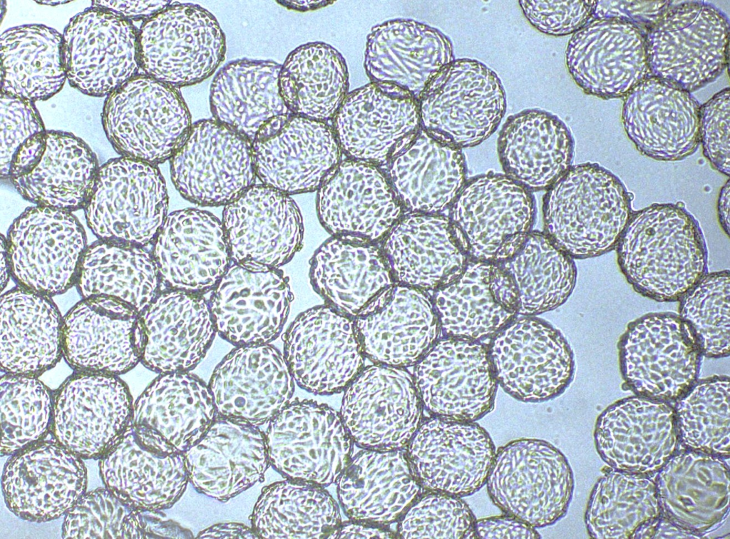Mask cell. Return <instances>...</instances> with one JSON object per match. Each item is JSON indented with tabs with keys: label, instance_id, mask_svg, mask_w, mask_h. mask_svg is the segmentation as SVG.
Here are the masks:
<instances>
[{
	"label": "cell",
	"instance_id": "cell-1",
	"mask_svg": "<svg viewBox=\"0 0 730 539\" xmlns=\"http://www.w3.org/2000/svg\"><path fill=\"white\" fill-rule=\"evenodd\" d=\"M615 249L633 289L659 302L679 300L706 274L700 226L678 204H653L632 212Z\"/></svg>",
	"mask_w": 730,
	"mask_h": 539
},
{
	"label": "cell",
	"instance_id": "cell-2",
	"mask_svg": "<svg viewBox=\"0 0 730 539\" xmlns=\"http://www.w3.org/2000/svg\"><path fill=\"white\" fill-rule=\"evenodd\" d=\"M545 235L567 255H601L615 249L631 216V196L597 163L570 167L549 188L543 204Z\"/></svg>",
	"mask_w": 730,
	"mask_h": 539
},
{
	"label": "cell",
	"instance_id": "cell-3",
	"mask_svg": "<svg viewBox=\"0 0 730 539\" xmlns=\"http://www.w3.org/2000/svg\"><path fill=\"white\" fill-rule=\"evenodd\" d=\"M729 22L713 4L674 3L647 30L651 76L692 93L717 78L728 63Z\"/></svg>",
	"mask_w": 730,
	"mask_h": 539
},
{
	"label": "cell",
	"instance_id": "cell-4",
	"mask_svg": "<svg viewBox=\"0 0 730 539\" xmlns=\"http://www.w3.org/2000/svg\"><path fill=\"white\" fill-rule=\"evenodd\" d=\"M420 117L436 140L461 149L475 146L496 130L506 109L497 74L483 63L453 60L440 70L418 97Z\"/></svg>",
	"mask_w": 730,
	"mask_h": 539
},
{
	"label": "cell",
	"instance_id": "cell-5",
	"mask_svg": "<svg viewBox=\"0 0 730 539\" xmlns=\"http://www.w3.org/2000/svg\"><path fill=\"white\" fill-rule=\"evenodd\" d=\"M486 483L495 505L534 528L552 525L565 515L573 488L562 453L534 438L515 440L500 448Z\"/></svg>",
	"mask_w": 730,
	"mask_h": 539
},
{
	"label": "cell",
	"instance_id": "cell-6",
	"mask_svg": "<svg viewBox=\"0 0 730 539\" xmlns=\"http://www.w3.org/2000/svg\"><path fill=\"white\" fill-rule=\"evenodd\" d=\"M618 348L624 379L644 396L677 399L698 377L702 354L691 329L675 313H650L632 322Z\"/></svg>",
	"mask_w": 730,
	"mask_h": 539
},
{
	"label": "cell",
	"instance_id": "cell-7",
	"mask_svg": "<svg viewBox=\"0 0 730 539\" xmlns=\"http://www.w3.org/2000/svg\"><path fill=\"white\" fill-rule=\"evenodd\" d=\"M534 214L528 189L506 175L489 173L465 183L450 223L464 250L505 255L530 232Z\"/></svg>",
	"mask_w": 730,
	"mask_h": 539
},
{
	"label": "cell",
	"instance_id": "cell-8",
	"mask_svg": "<svg viewBox=\"0 0 730 539\" xmlns=\"http://www.w3.org/2000/svg\"><path fill=\"white\" fill-rule=\"evenodd\" d=\"M646 31L617 19H594L573 34L566 63L575 83L604 99L625 96L651 76Z\"/></svg>",
	"mask_w": 730,
	"mask_h": 539
},
{
	"label": "cell",
	"instance_id": "cell-9",
	"mask_svg": "<svg viewBox=\"0 0 730 539\" xmlns=\"http://www.w3.org/2000/svg\"><path fill=\"white\" fill-rule=\"evenodd\" d=\"M12 271L34 292L57 293L72 282L84 250L83 229L63 210L41 206L11 227L8 242Z\"/></svg>",
	"mask_w": 730,
	"mask_h": 539
},
{
	"label": "cell",
	"instance_id": "cell-10",
	"mask_svg": "<svg viewBox=\"0 0 730 539\" xmlns=\"http://www.w3.org/2000/svg\"><path fill=\"white\" fill-rule=\"evenodd\" d=\"M147 70L156 78L176 85L209 76L223 58L224 38L206 11L180 5L159 14L142 34Z\"/></svg>",
	"mask_w": 730,
	"mask_h": 539
},
{
	"label": "cell",
	"instance_id": "cell-11",
	"mask_svg": "<svg viewBox=\"0 0 730 539\" xmlns=\"http://www.w3.org/2000/svg\"><path fill=\"white\" fill-rule=\"evenodd\" d=\"M700 107L692 93L649 76L625 96L622 120L642 154L657 160H680L700 143Z\"/></svg>",
	"mask_w": 730,
	"mask_h": 539
},
{
	"label": "cell",
	"instance_id": "cell-12",
	"mask_svg": "<svg viewBox=\"0 0 730 539\" xmlns=\"http://www.w3.org/2000/svg\"><path fill=\"white\" fill-rule=\"evenodd\" d=\"M136 309L97 296L77 304L63 322L62 351L80 369L122 372L137 362L145 342Z\"/></svg>",
	"mask_w": 730,
	"mask_h": 539
},
{
	"label": "cell",
	"instance_id": "cell-13",
	"mask_svg": "<svg viewBox=\"0 0 730 539\" xmlns=\"http://www.w3.org/2000/svg\"><path fill=\"white\" fill-rule=\"evenodd\" d=\"M505 175L528 190L548 188L571 166L574 140L557 115L538 108L508 117L498 140Z\"/></svg>",
	"mask_w": 730,
	"mask_h": 539
},
{
	"label": "cell",
	"instance_id": "cell-14",
	"mask_svg": "<svg viewBox=\"0 0 730 539\" xmlns=\"http://www.w3.org/2000/svg\"><path fill=\"white\" fill-rule=\"evenodd\" d=\"M453 60L451 41L441 31L414 21H397L373 31L366 66L375 83L393 84L419 97L434 76Z\"/></svg>",
	"mask_w": 730,
	"mask_h": 539
},
{
	"label": "cell",
	"instance_id": "cell-15",
	"mask_svg": "<svg viewBox=\"0 0 730 539\" xmlns=\"http://www.w3.org/2000/svg\"><path fill=\"white\" fill-rule=\"evenodd\" d=\"M0 359L15 374L41 371L55 364L62 351L60 314L51 302L23 289L1 299Z\"/></svg>",
	"mask_w": 730,
	"mask_h": 539
},
{
	"label": "cell",
	"instance_id": "cell-16",
	"mask_svg": "<svg viewBox=\"0 0 730 539\" xmlns=\"http://www.w3.org/2000/svg\"><path fill=\"white\" fill-rule=\"evenodd\" d=\"M281 68L267 62L239 61L221 69L213 81V113L245 129L280 123L289 114L280 89Z\"/></svg>",
	"mask_w": 730,
	"mask_h": 539
},
{
	"label": "cell",
	"instance_id": "cell-17",
	"mask_svg": "<svg viewBox=\"0 0 730 539\" xmlns=\"http://www.w3.org/2000/svg\"><path fill=\"white\" fill-rule=\"evenodd\" d=\"M148 168L143 163L120 159L97 173L87 208L91 228L101 237L128 243L143 242L148 216L144 189Z\"/></svg>",
	"mask_w": 730,
	"mask_h": 539
},
{
	"label": "cell",
	"instance_id": "cell-18",
	"mask_svg": "<svg viewBox=\"0 0 730 539\" xmlns=\"http://www.w3.org/2000/svg\"><path fill=\"white\" fill-rule=\"evenodd\" d=\"M428 459L432 486L445 493L463 497L483 486L495 450L487 431L473 421L448 420L432 423Z\"/></svg>",
	"mask_w": 730,
	"mask_h": 539
},
{
	"label": "cell",
	"instance_id": "cell-19",
	"mask_svg": "<svg viewBox=\"0 0 730 539\" xmlns=\"http://www.w3.org/2000/svg\"><path fill=\"white\" fill-rule=\"evenodd\" d=\"M46 144L33 164L14 178L16 187L42 206L63 210L81 205L97 176L91 154L72 138L49 137Z\"/></svg>",
	"mask_w": 730,
	"mask_h": 539
},
{
	"label": "cell",
	"instance_id": "cell-20",
	"mask_svg": "<svg viewBox=\"0 0 730 539\" xmlns=\"http://www.w3.org/2000/svg\"><path fill=\"white\" fill-rule=\"evenodd\" d=\"M282 97L300 115L325 119L336 115L344 98L347 73L341 56L325 44L302 46L292 52L279 74Z\"/></svg>",
	"mask_w": 730,
	"mask_h": 539
},
{
	"label": "cell",
	"instance_id": "cell-21",
	"mask_svg": "<svg viewBox=\"0 0 730 539\" xmlns=\"http://www.w3.org/2000/svg\"><path fill=\"white\" fill-rule=\"evenodd\" d=\"M150 267L142 251L125 245L102 243L88 249L81 265L79 287L86 297H108L140 310L152 289Z\"/></svg>",
	"mask_w": 730,
	"mask_h": 539
},
{
	"label": "cell",
	"instance_id": "cell-22",
	"mask_svg": "<svg viewBox=\"0 0 730 539\" xmlns=\"http://www.w3.org/2000/svg\"><path fill=\"white\" fill-rule=\"evenodd\" d=\"M135 87L134 120L113 128L111 133L125 151L143 158L158 150L165 139L184 130L189 113L180 96L166 84L144 79Z\"/></svg>",
	"mask_w": 730,
	"mask_h": 539
},
{
	"label": "cell",
	"instance_id": "cell-23",
	"mask_svg": "<svg viewBox=\"0 0 730 539\" xmlns=\"http://www.w3.org/2000/svg\"><path fill=\"white\" fill-rule=\"evenodd\" d=\"M729 271L706 274L679 299V317L691 329L702 355H729Z\"/></svg>",
	"mask_w": 730,
	"mask_h": 539
},
{
	"label": "cell",
	"instance_id": "cell-24",
	"mask_svg": "<svg viewBox=\"0 0 730 539\" xmlns=\"http://www.w3.org/2000/svg\"><path fill=\"white\" fill-rule=\"evenodd\" d=\"M124 386L113 377L87 375L70 381L56 401V418L66 423L121 422L128 411Z\"/></svg>",
	"mask_w": 730,
	"mask_h": 539
},
{
	"label": "cell",
	"instance_id": "cell-25",
	"mask_svg": "<svg viewBox=\"0 0 730 539\" xmlns=\"http://www.w3.org/2000/svg\"><path fill=\"white\" fill-rule=\"evenodd\" d=\"M597 1L520 0V7L530 24L552 36L574 34L594 18Z\"/></svg>",
	"mask_w": 730,
	"mask_h": 539
},
{
	"label": "cell",
	"instance_id": "cell-26",
	"mask_svg": "<svg viewBox=\"0 0 730 539\" xmlns=\"http://www.w3.org/2000/svg\"><path fill=\"white\" fill-rule=\"evenodd\" d=\"M730 91L726 88L701 105L699 135L704 156L720 173H730Z\"/></svg>",
	"mask_w": 730,
	"mask_h": 539
},
{
	"label": "cell",
	"instance_id": "cell-27",
	"mask_svg": "<svg viewBox=\"0 0 730 539\" xmlns=\"http://www.w3.org/2000/svg\"><path fill=\"white\" fill-rule=\"evenodd\" d=\"M1 414L6 423H43L50 401L47 391L36 379L8 376L1 379Z\"/></svg>",
	"mask_w": 730,
	"mask_h": 539
},
{
	"label": "cell",
	"instance_id": "cell-28",
	"mask_svg": "<svg viewBox=\"0 0 730 539\" xmlns=\"http://www.w3.org/2000/svg\"><path fill=\"white\" fill-rule=\"evenodd\" d=\"M673 3V1H597L593 19L626 21L647 33Z\"/></svg>",
	"mask_w": 730,
	"mask_h": 539
},
{
	"label": "cell",
	"instance_id": "cell-29",
	"mask_svg": "<svg viewBox=\"0 0 730 539\" xmlns=\"http://www.w3.org/2000/svg\"><path fill=\"white\" fill-rule=\"evenodd\" d=\"M475 533L480 539L540 538L535 528L507 514L475 520Z\"/></svg>",
	"mask_w": 730,
	"mask_h": 539
},
{
	"label": "cell",
	"instance_id": "cell-30",
	"mask_svg": "<svg viewBox=\"0 0 730 539\" xmlns=\"http://www.w3.org/2000/svg\"><path fill=\"white\" fill-rule=\"evenodd\" d=\"M729 180L723 186L720 191L718 200V215L719 222L726 232L729 235V196H730Z\"/></svg>",
	"mask_w": 730,
	"mask_h": 539
}]
</instances>
